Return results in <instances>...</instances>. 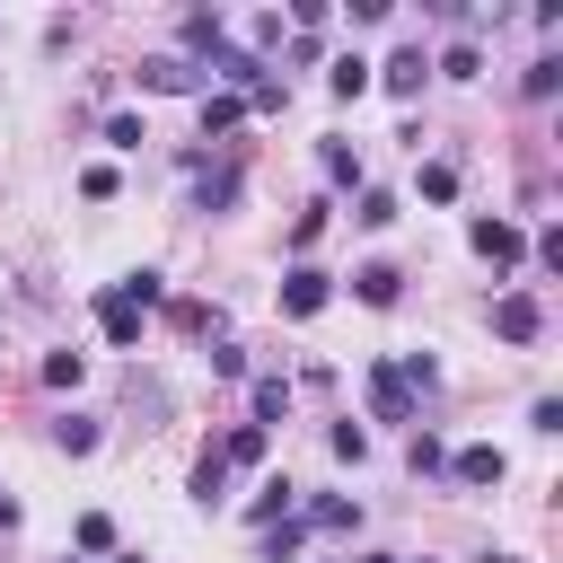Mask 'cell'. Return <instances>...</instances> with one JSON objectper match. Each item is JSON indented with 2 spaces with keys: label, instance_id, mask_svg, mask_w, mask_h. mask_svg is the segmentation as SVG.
<instances>
[{
  "label": "cell",
  "instance_id": "19",
  "mask_svg": "<svg viewBox=\"0 0 563 563\" xmlns=\"http://www.w3.org/2000/svg\"><path fill=\"white\" fill-rule=\"evenodd\" d=\"M220 202H238V167H211L202 194H194V211H220Z\"/></svg>",
  "mask_w": 563,
  "mask_h": 563
},
{
  "label": "cell",
  "instance_id": "29",
  "mask_svg": "<svg viewBox=\"0 0 563 563\" xmlns=\"http://www.w3.org/2000/svg\"><path fill=\"white\" fill-rule=\"evenodd\" d=\"M554 88H563V62H554V53H545V62H528V97H554Z\"/></svg>",
  "mask_w": 563,
  "mask_h": 563
},
{
  "label": "cell",
  "instance_id": "16",
  "mask_svg": "<svg viewBox=\"0 0 563 563\" xmlns=\"http://www.w3.org/2000/svg\"><path fill=\"white\" fill-rule=\"evenodd\" d=\"M308 528H361V510H352L343 493H317V501H308Z\"/></svg>",
  "mask_w": 563,
  "mask_h": 563
},
{
  "label": "cell",
  "instance_id": "22",
  "mask_svg": "<svg viewBox=\"0 0 563 563\" xmlns=\"http://www.w3.org/2000/svg\"><path fill=\"white\" fill-rule=\"evenodd\" d=\"M290 493H299V484H282V475H273V484L255 493V519H264V528H273V519H290Z\"/></svg>",
  "mask_w": 563,
  "mask_h": 563
},
{
  "label": "cell",
  "instance_id": "10",
  "mask_svg": "<svg viewBox=\"0 0 563 563\" xmlns=\"http://www.w3.org/2000/svg\"><path fill=\"white\" fill-rule=\"evenodd\" d=\"M238 114H246V97H229V88H202V141H211V132H229Z\"/></svg>",
  "mask_w": 563,
  "mask_h": 563
},
{
  "label": "cell",
  "instance_id": "8",
  "mask_svg": "<svg viewBox=\"0 0 563 563\" xmlns=\"http://www.w3.org/2000/svg\"><path fill=\"white\" fill-rule=\"evenodd\" d=\"M449 475H457V484H501V475H510V457H501V449H457V457H449Z\"/></svg>",
  "mask_w": 563,
  "mask_h": 563
},
{
  "label": "cell",
  "instance_id": "17",
  "mask_svg": "<svg viewBox=\"0 0 563 563\" xmlns=\"http://www.w3.org/2000/svg\"><path fill=\"white\" fill-rule=\"evenodd\" d=\"M325 88H334V97H361V88H369V62H361V53H343V62L325 70Z\"/></svg>",
  "mask_w": 563,
  "mask_h": 563
},
{
  "label": "cell",
  "instance_id": "20",
  "mask_svg": "<svg viewBox=\"0 0 563 563\" xmlns=\"http://www.w3.org/2000/svg\"><path fill=\"white\" fill-rule=\"evenodd\" d=\"M211 44H220V18H211V9H194V18H185V62H194V53H211Z\"/></svg>",
  "mask_w": 563,
  "mask_h": 563
},
{
  "label": "cell",
  "instance_id": "26",
  "mask_svg": "<svg viewBox=\"0 0 563 563\" xmlns=\"http://www.w3.org/2000/svg\"><path fill=\"white\" fill-rule=\"evenodd\" d=\"M325 440H334V457H352V466H361V457H369V431H361V422H334V431H325Z\"/></svg>",
  "mask_w": 563,
  "mask_h": 563
},
{
  "label": "cell",
  "instance_id": "18",
  "mask_svg": "<svg viewBox=\"0 0 563 563\" xmlns=\"http://www.w3.org/2000/svg\"><path fill=\"white\" fill-rule=\"evenodd\" d=\"M317 167H325L334 185H361V158H352V141H325V150H317Z\"/></svg>",
  "mask_w": 563,
  "mask_h": 563
},
{
  "label": "cell",
  "instance_id": "4",
  "mask_svg": "<svg viewBox=\"0 0 563 563\" xmlns=\"http://www.w3.org/2000/svg\"><path fill=\"white\" fill-rule=\"evenodd\" d=\"M466 238H475V255H484V264H519V255H528V238H519V220H493V211H484V220H475Z\"/></svg>",
  "mask_w": 563,
  "mask_h": 563
},
{
  "label": "cell",
  "instance_id": "31",
  "mask_svg": "<svg viewBox=\"0 0 563 563\" xmlns=\"http://www.w3.org/2000/svg\"><path fill=\"white\" fill-rule=\"evenodd\" d=\"M79 545H88V554H106V545H114V519H106V510H88V519H79Z\"/></svg>",
  "mask_w": 563,
  "mask_h": 563
},
{
  "label": "cell",
  "instance_id": "21",
  "mask_svg": "<svg viewBox=\"0 0 563 563\" xmlns=\"http://www.w3.org/2000/svg\"><path fill=\"white\" fill-rule=\"evenodd\" d=\"M422 202H457V167H449V158L422 167Z\"/></svg>",
  "mask_w": 563,
  "mask_h": 563
},
{
  "label": "cell",
  "instance_id": "13",
  "mask_svg": "<svg viewBox=\"0 0 563 563\" xmlns=\"http://www.w3.org/2000/svg\"><path fill=\"white\" fill-rule=\"evenodd\" d=\"M114 290H123L132 308H158V299H167V273H150V264H141V273H123Z\"/></svg>",
  "mask_w": 563,
  "mask_h": 563
},
{
  "label": "cell",
  "instance_id": "37",
  "mask_svg": "<svg viewBox=\"0 0 563 563\" xmlns=\"http://www.w3.org/2000/svg\"><path fill=\"white\" fill-rule=\"evenodd\" d=\"M62 563H70V554H62Z\"/></svg>",
  "mask_w": 563,
  "mask_h": 563
},
{
  "label": "cell",
  "instance_id": "14",
  "mask_svg": "<svg viewBox=\"0 0 563 563\" xmlns=\"http://www.w3.org/2000/svg\"><path fill=\"white\" fill-rule=\"evenodd\" d=\"M53 449L88 457V449H97V422H88V413H62V422H53Z\"/></svg>",
  "mask_w": 563,
  "mask_h": 563
},
{
  "label": "cell",
  "instance_id": "25",
  "mask_svg": "<svg viewBox=\"0 0 563 563\" xmlns=\"http://www.w3.org/2000/svg\"><path fill=\"white\" fill-rule=\"evenodd\" d=\"M352 220H361V229H387V220H396V194H378V185H369V194H361V211H352Z\"/></svg>",
  "mask_w": 563,
  "mask_h": 563
},
{
  "label": "cell",
  "instance_id": "3",
  "mask_svg": "<svg viewBox=\"0 0 563 563\" xmlns=\"http://www.w3.org/2000/svg\"><path fill=\"white\" fill-rule=\"evenodd\" d=\"M325 299H334V282H325L317 264H290V273H282V317H317Z\"/></svg>",
  "mask_w": 563,
  "mask_h": 563
},
{
  "label": "cell",
  "instance_id": "6",
  "mask_svg": "<svg viewBox=\"0 0 563 563\" xmlns=\"http://www.w3.org/2000/svg\"><path fill=\"white\" fill-rule=\"evenodd\" d=\"M97 325H106V343H141V308L123 290H97Z\"/></svg>",
  "mask_w": 563,
  "mask_h": 563
},
{
  "label": "cell",
  "instance_id": "27",
  "mask_svg": "<svg viewBox=\"0 0 563 563\" xmlns=\"http://www.w3.org/2000/svg\"><path fill=\"white\" fill-rule=\"evenodd\" d=\"M431 466H449V449H440V431L413 422V475H431Z\"/></svg>",
  "mask_w": 563,
  "mask_h": 563
},
{
  "label": "cell",
  "instance_id": "36",
  "mask_svg": "<svg viewBox=\"0 0 563 563\" xmlns=\"http://www.w3.org/2000/svg\"><path fill=\"white\" fill-rule=\"evenodd\" d=\"M132 563H141V554H132Z\"/></svg>",
  "mask_w": 563,
  "mask_h": 563
},
{
  "label": "cell",
  "instance_id": "28",
  "mask_svg": "<svg viewBox=\"0 0 563 563\" xmlns=\"http://www.w3.org/2000/svg\"><path fill=\"white\" fill-rule=\"evenodd\" d=\"M440 70H449V79H475V70H484V53H475V44H449V53H440Z\"/></svg>",
  "mask_w": 563,
  "mask_h": 563
},
{
  "label": "cell",
  "instance_id": "32",
  "mask_svg": "<svg viewBox=\"0 0 563 563\" xmlns=\"http://www.w3.org/2000/svg\"><path fill=\"white\" fill-rule=\"evenodd\" d=\"M317 229H325V202H308V211L290 220V246H317Z\"/></svg>",
  "mask_w": 563,
  "mask_h": 563
},
{
  "label": "cell",
  "instance_id": "34",
  "mask_svg": "<svg viewBox=\"0 0 563 563\" xmlns=\"http://www.w3.org/2000/svg\"><path fill=\"white\" fill-rule=\"evenodd\" d=\"M361 563H396V554H361Z\"/></svg>",
  "mask_w": 563,
  "mask_h": 563
},
{
  "label": "cell",
  "instance_id": "2",
  "mask_svg": "<svg viewBox=\"0 0 563 563\" xmlns=\"http://www.w3.org/2000/svg\"><path fill=\"white\" fill-rule=\"evenodd\" d=\"M369 413L378 422H413V387H405L396 361H369Z\"/></svg>",
  "mask_w": 563,
  "mask_h": 563
},
{
  "label": "cell",
  "instance_id": "11",
  "mask_svg": "<svg viewBox=\"0 0 563 563\" xmlns=\"http://www.w3.org/2000/svg\"><path fill=\"white\" fill-rule=\"evenodd\" d=\"M290 413V378H255V431H273Z\"/></svg>",
  "mask_w": 563,
  "mask_h": 563
},
{
  "label": "cell",
  "instance_id": "33",
  "mask_svg": "<svg viewBox=\"0 0 563 563\" xmlns=\"http://www.w3.org/2000/svg\"><path fill=\"white\" fill-rule=\"evenodd\" d=\"M9 528H18V501H9V493H0V537H9Z\"/></svg>",
  "mask_w": 563,
  "mask_h": 563
},
{
  "label": "cell",
  "instance_id": "5",
  "mask_svg": "<svg viewBox=\"0 0 563 563\" xmlns=\"http://www.w3.org/2000/svg\"><path fill=\"white\" fill-rule=\"evenodd\" d=\"M141 88H158V97H176V88H202V70H194L185 53H150V62H141Z\"/></svg>",
  "mask_w": 563,
  "mask_h": 563
},
{
  "label": "cell",
  "instance_id": "30",
  "mask_svg": "<svg viewBox=\"0 0 563 563\" xmlns=\"http://www.w3.org/2000/svg\"><path fill=\"white\" fill-rule=\"evenodd\" d=\"M79 369H88L79 352H53V361H44V387H79Z\"/></svg>",
  "mask_w": 563,
  "mask_h": 563
},
{
  "label": "cell",
  "instance_id": "1",
  "mask_svg": "<svg viewBox=\"0 0 563 563\" xmlns=\"http://www.w3.org/2000/svg\"><path fill=\"white\" fill-rule=\"evenodd\" d=\"M493 334H501V343H537V334H545V308H537L528 290H501V299H493Z\"/></svg>",
  "mask_w": 563,
  "mask_h": 563
},
{
  "label": "cell",
  "instance_id": "24",
  "mask_svg": "<svg viewBox=\"0 0 563 563\" xmlns=\"http://www.w3.org/2000/svg\"><path fill=\"white\" fill-rule=\"evenodd\" d=\"M106 141H114V150H141L150 123H141V114H106Z\"/></svg>",
  "mask_w": 563,
  "mask_h": 563
},
{
  "label": "cell",
  "instance_id": "7",
  "mask_svg": "<svg viewBox=\"0 0 563 563\" xmlns=\"http://www.w3.org/2000/svg\"><path fill=\"white\" fill-rule=\"evenodd\" d=\"M352 290H361L369 308H396V299H405V273H396V264H361V273H352Z\"/></svg>",
  "mask_w": 563,
  "mask_h": 563
},
{
  "label": "cell",
  "instance_id": "35",
  "mask_svg": "<svg viewBox=\"0 0 563 563\" xmlns=\"http://www.w3.org/2000/svg\"><path fill=\"white\" fill-rule=\"evenodd\" d=\"M484 563H510V554H484Z\"/></svg>",
  "mask_w": 563,
  "mask_h": 563
},
{
  "label": "cell",
  "instance_id": "9",
  "mask_svg": "<svg viewBox=\"0 0 563 563\" xmlns=\"http://www.w3.org/2000/svg\"><path fill=\"white\" fill-rule=\"evenodd\" d=\"M422 79H431V62L405 44V53H387V97H422Z\"/></svg>",
  "mask_w": 563,
  "mask_h": 563
},
{
  "label": "cell",
  "instance_id": "15",
  "mask_svg": "<svg viewBox=\"0 0 563 563\" xmlns=\"http://www.w3.org/2000/svg\"><path fill=\"white\" fill-rule=\"evenodd\" d=\"M229 493V466H220V449H202L194 457V501H220Z\"/></svg>",
  "mask_w": 563,
  "mask_h": 563
},
{
  "label": "cell",
  "instance_id": "12",
  "mask_svg": "<svg viewBox=\"0 0 563 563\" xmlns=\"http://www.w3.org/2000/svg\"><path fill=\"white\" fill-rule=\"evenodd\" d=\"M264 440H273V431H255V422H238V431L220 440V466H255V457H264Z\"/></svg>",
  "mask_w": 563,
  "mask_h": 563
},
{
  "label": "cell",
  "instance_id": "23",
  "mask_svg": "<svg viewBox=\"0 0 563 563\" xmlns=\"http://www.w3.org/2000/svg\"><path fill=\"white\" fill-rule=\"evenodd\" d=\"M290 554H299V519H273L264 528V563H290Z\"/></svg>",
  "mask_w": 563,
  "mask_h": 563
}]
</instances>
